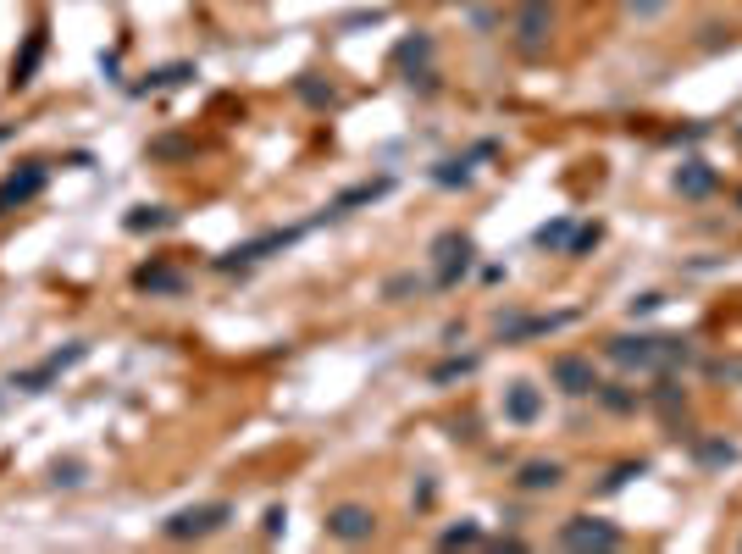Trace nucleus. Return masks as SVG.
<instances>
[{
  "mask_svg": "<svg viewBox=\"0 0 742 554\" xmlns=\"http://www.w3.org/2000/svg\"><path fill=\"white\" fill-rule=\"evenodd\" d=\"M427 61H432V34H410V39H399V50H394V67L416 73V67H427Z\"/></svg>",
  "mask_w": 742,
  "mask_h": 554,
  "instance_id": "nucleus-22",
  "label": "nucleus"
},
{
  "mask_svg": "<svg viewBox=\"0 0 742 554\" xmlns=\"http://www.w3.org/2000/svg\"><path fill=\"white\" fill-rule=\"evenodd\" d=\"M488 156H499V145H493V139H477L466 156H443L438 167H432V183H438V189H466L471 167H477V161H488Z\"/></svg>",
  "mask_w": 742,
  "mask_h": 554,
  "instance_id": "nucleus-11",
  "label": "nucleus"
},
{
  "mask_svg": "<svg viewBox=\"0 0 742 554\" xmlns=\"http://www.w3.org/2000/svg\"><path fill=\"white\" fill-rule=\"evenodd\" d=\"M327 538H338V543H371V538H377V510L355 505V499L333 505V510H327Z\"/></svg>",
  "mask_w": 742,
  "mask_h": 554,
  "instance_id": "nucleus-7",
  "label": "nucleus"
},
{
  "mask_svg": "<svg viewBox=\"0 0 742 554\" xmlns=\"http://www.w3.org/2000/svg\"><path fill=\"white\" fill-rule=\"evenodd\" d=\"M438 543H443V549H471V543H488V538H482L477 521H460V527H443Z\"/></svg>",
  "mask_w": 742,
  "mask_h": 554,
  "instance_id": "nucleus-28",
  "label": "nucleus"
},
{
  "mask_svg": "<svg viewBox=\"0 0 742 554\" xmlns=\"http://www.w3.org/2000/svg\"><path fill=\"white\" fill-rule=\"evenodd\" d=\"M560 482H565L560 460H521V466H515V488H521V494H554Z\"/></svg>",
  "mask_w": 742,
  "mask_h": 554,
  "instance_id": "nucleus-16",
  "label": "nucleus"
},
{
  "mask_svg": "<svg viewBox=\"0 0 742 554\" xmlns=\"http://www.w3.org/2000/svg\"><path fill=\"white\" fill-rule=\"evenodd\" d=\"M133 289L150 294V300H178V294L189 289V277H183L178 266H167V261H144L139 272H133Z\"/></svg>",
  "mask_w": 742,
  "mask_h": 554,
  "instance_id": "nucleus-12",
  "label": "nucleus"
},
{
  "mask_svg": "<svg viewBox=\"0 0 742 554\" xmlns=\"http://www.w3.org/2000/svg\"><path fill=\"white\" fill-rule=\"evenodd\" d=\"M394 189V178H371V183H355V189H344L333 205H327V217H344V211H355V205H371L383 200V194Z\"/></svg>",
  "mask_w": 742,
  "mask_h": 554,
  "instance_id": "nucleus-18",
  "label": "nucleus"
},
{
  "mask_svg": "<svg viewBox=\"0 0 742 554\" xmlns=\"http://www.w3.org/2000/svg\"><path fill=\"white\" fill-rule=\"evenodd\" d=\"M305 233H311V228H272V233H255V239L233 244L228 255H216V272H239V266H255V261H266V255L288 250V244H300Z\"/></svg>",
  "mask_w": 742,
  "mask_h": 554,
  "instance_id": "nucleus-5",
  "label": "nucleus"
},
{
  "mask_svg": "<svg viewBox=\"0 0 742 554\" xmlns=\"http://www.w3.org/2000/svg\"><path fill=\"white\" fill-rule=\"evenodd\" d=\"M693 455H698V466H709V471L737 466V444H726V438H709V433H693Z\"/></svg>",
  "mask_w": 742,
  "mask_h": 554,
  "instance_id": "nucleus-20",
  "label": "nucleus"
},
{
  "mask_svg": "<svg viewBox=\"0 0 742 554\" xmlns=\"http://www.w3.org/2000/svg\"><path fill=\"white\" fill-rule=\"evenodd\" d=\"M477 266V244H471V233L449 228L432 239V289H460V277Z\"/></svg>",
  "mask_w": 742,
  "mask_h": 554,
  "instance_id": "nucleus-3",
  "label": "nucleus"
},
{
  "mask_svg": "<svg viewBox=\"0 0 742 554\" xmlns=\"http://www.w3.org/2000/svg\"><path fill=\"white\" fill-rule=\"evenodd\" d=\"M643 471H648L643 460H637V466H615L610 477H604V494H615V488H626V482H632V477H643Z\"/></svg>",
  "mask_w": 742,
  "mask_h": 554,
  "instance_id": "nucleus-32",
  "label": "nucleus"
},
{
  "mask_svg": "<svg viewBox=\"0 0 742 554\" xmlns=\"http://www.w3.org/2000/svg\"><path fill=\"white\" fill-rule=\"evenodd\" d=\"M737 211H742V189H737Z\"/></svg>",
  "mask_w": 742,
  "mask_h": 554,
  "instance_id": "nucleus-36",
  "label": "nucleus"
},
{
  "mask_svg": "<svg viewBox=\"0 0 742 554\" xmlns=\"http://www.w3.org/2000/svg\"><path fill=\"white\" fill-rule=\"evenodd\" d=\"M659 305H665V294H637V300L626 305V311H632V316H654Z\"/></svg>",
  "mask_w": 742,
  "mask_h": 554,
  "instance_id": "nucleus-33",
  "label": "nucleus"
},
{
  "mask_svg": "<svg viewBox=\"0 0 742 554\" xmlns=\"http://www.w3.org/2000/svg\"><path fill=\"white\" fill-rule=\"evenodd\" d=\"M283 521H288V510L272 505V510H266V521H261V532H266V538H277V532H283Z\"/></svg>",
  "mask_w": 742,
  "mask_h": 554,
  "instance_id": "nucleus-35",
  "label": "nucleus"
},
{
  "mask_svg": "<svg viewBox=\"0 0 742 554\" xmlns=\"http://www.w3.org/2000/svg\"><path fill=\"white\" fill-rule=\"evenodd\" d=\"M233 521V505L228 499H211V505H183V510H172L167 521H161V538H172V543H200V538H211V532H222Z\"/></svg>",
  "mask_w": 742,
  "mask_h": 554,
  "instance_id": "nucleus-2",
  "label": "nucleus"
},
{
  "mask_svg": "<svg viewBox=\"0 0 742 554\" xmlns=\"http://www.w3.org/2000/svg\"><path fill=\"white\" fill-rule=\"evenodd\" d=\"M122 228H128V233H161V228H172V211H167V205H133Z\"/></svg>",
  "mask_w": 742,
  "mask_h": 554,
  "instance_id": "nucleus-23",
  "label": "nucleus"
},
{
  "mask_svg": "<svg viewBox=\"0 0 742 554\" xmlns=\"http://www.w3.org/2000/svg\"><path fill=\"white\" fill-rule=\"evenodd\" d=\"M427 283H421L416 272H399V277H388V289H383V300H405V294H421Z\"/></svg>",
  "mask_w": 742,
  "mask_h": 554,
  "instance_id": "nucleus-30",
  "label": "nucleus"
},
{
  "mask_svg": "<svg viewBox=\"0 0 742 554\" xmlns=\"http://www.w3.org/2000/svg\"><path fill=\"white\" fill-rule=\"evenodd\" d=\"M576 311H560V316H499V344H521V338H538V333H560V327H571Z\"/></svg>",
  "mask_w": 742,
  "mask_h": 554,
  "instance_id": "nucleus-13",
  "label": "nucleus"
},
{
  "mask_svg": "<svg viewBox=\"0 0 742 554\" xmlns=\"http://www.w3.org/2000/svg\"><path fill=\"white\" fill-rule=\"evenodd\" d=\"M643 405H654L659 416H665V422H676V416H682V410H687V388L676 383L671 372H659V383H654V388H648V394H643Z\"/></svg>",
  "mask_w": 742,
  "mask_h": 554,
  "instance_id": "nucleus-17",
  "label": "nucleus"
},
{
  "mask_svg": "<svg viewBox=\"0 0 742 554\" xmlns=\"http://www.w3.org/2000/svg\"><path fill=\"white\" fill-rule=\"evenodd\" d=\"M599 399H604V410H615V416H632L637 410V388H626V383H599Z\"/></svg>",
  "mask_w": 742,
  "mask_h": 554,
  "instance_id": "nucleus-26",
  "label": "nucleus"
},
{
  "mask_svg": "<svg viewBox=\"0 0 742 554\" xmlns=\"http://www.w3.org/2000/svg\"><path fill=\"white\" fill-rule=\"evenodd\" d=\"M39 61H45V28H34V34H28V45H23V56L12 61V89H28V84H34Z\"/></svg>",
  "mask_w": 742,
  "mask_h": 554,
  "instance_id": "nucleus-19",
  "label": "nucleus"
},
{
  "mask_svg": "<svg viewBox=\"0 0 742 554\" xmlns=\"http://www.w3.org/2000/svg\"><path fill=\"white\" fill-rule=\"evenodd\" d=\"M676 194H682V200H709V194H715V183H720V172L709 167L704 156H687L682 167H676Z\"/></svg>",
  "mask_w": 742,
  "mask_h": 554,
  "instance_id": "nucleus-15",
  "label": "nucleus"
},
{
  "mask_svg": "<svg viewBox=\"0 0 742 554\" xmlns=\"http://www.w3.org/2000/svg\"><path fill=\"white\" fill-rule=\"evenodd\" d=\"M45 183H50L45 161H28V167H17L12 178H0V217H12L17 205L39 200V194H45Z\"/></svg>",
  "mask_w": 742,
  "mask_h": 554,
  "instance_id": "nucleus-10",
  "label": "nucleus"
},
{
  "mask_svg": "<svg viewBox=\"0 0 742 554\" xmlns=\"http://www.w3.org/2000/svg\"><path fill=\"white\" fill-rule=\"evenodd\" d=\"M549 383L560 388L565 399L599 394V372H593V361H587V355H554V361H549Z\"/></svg>",
  "mask_w": 742,
  "mask_h": 554,
  "instance_id": "nucleus-8",
  "label": "nucleus"
},
{
  "mask_svg": "<svg viewBox=\"0 0 742 554\" xmlns=\"http://www.w3.org/2000/svg\"><path fill=\"white\" fill-rule=\"evenodd\" d=\"M626 543V532L615 527V521H604V516H571V521H560V549H593V554H604V549H621Z\"/></svg>",
  "mask_w": 742,
  "mask_h": 554,
  "instance_id": "nucleus-6",
  "label": "nucleus"
},
{
  "mask_svg": "<svg viewBox=\"0 0 742 554\" xmlns=\"http://www.w3.org/2000/svg\"><path fill=\"white\" fill-rule=\"evenodd\" d=\"M599 239H604V228H599V222H582V228L571 233V244H565V255H587V250H599Z\"/></svg>",
  "mask_w": 742,
  "mask_h": 554,
  "instance_id": "nucleus-29",
  "label": "nucleus"
},
{
  "mask_svg": "<svg viewBox=\"0 0 742 554\" xmlns=\"http://www.w3.org/2000/svg\"><path fill=\"white\" fill-rule=\"evenodd\" d=\"M621 372H676V366L693 361V338L682 333H621L604 344Z\"/></svg>",
  "mask_w": 742,
  "mask_h": 554,
  "instance_id": "nucleus-1",
  "label": "nucleus"
},
{
  "mask_svg": "<svg viewBox=\"0 0 742 554\" xmlns=\"http://www.w3.org/2000/svg\"><path fill=\"white\" fill-rule=\"evenodd\" d=\"M89 355V344H67V350H56V355H45L39 366H28V372H12V388H23V394H45L50 383H56L67 366H78Z\"/></svg>",
  "mask_w": 742,
  "mask_h": 554,
  "instance_id": "nucleus-9",
  "label": "nucleus"
},
{
  "mask_svg": "<svg viewBox=\"0 0 742 554\" xmlns=\"http://www.w3.org/2000/svg\"><path fill=\"white\" fill-rule=\"evenodd\" d=\"M50 477H56L61 488H78V482H84V460H56V466H50Z\"/></svg>",
  "mask_w": 742,
  "mask_h": 554,
  "instance_id": "nucleus-31",
  "label": "nucleus"
},
{
  "mask_svg": "<svg viewBox=\"0 0 742 554\" xmlns=\"http://www.w3.org/2000/svg\"><path fill=\"white\" fill-rule=\"evenodd\" d=\"M471 372H477V355H449V361H438V366H432V383H455V377H471Z\"/></svg>",
  "mask_w": 742,
  "mask_h": 554,
  "instance_id": "nucleus-27",
  "label": "nucleus"
},
{
  "mask_svg": "<svg viewBox=\"0 0 742 554\" xmlns=\"http://www.w3.org/2000/svg\"><path fill=\"white\" fill-rule=\"evenodd\" d=\"M538 416H543V388H538V383H527V377H521V383L504 388V422L532 427Z\"/></svg>",
  "mask_w": 742,
  "mask_h": 554,
  "instance_id": "nucleus-14",
  "label": "nucleus"
},
{
  "mask_svg": "<svg viewBox=\"0 0 742 554\" xmlns=\"http://www.w3.org/2000/svg\"><path fill=\"white\" fill-rule=\"evenodd\" d=\"M294 95L305 100V106H316V111H327V106H338V89L333 84H322L316 73H305V78H294Z\"/></svg>",
  "mask_w": 742,
  "mask_h": 554,
  "instance_id": "nucleus-24",
  "label": "nucleus"
},
{
  "mask_svg": "<svg viewBox=\"0 0 742 554\" xmlns=\"http://www.w3.org/2000/svg\"><path fill=\"white\" fill-rule=\"evenodd\" d=\"M671 6V0H626V12H637V17H659Z\"/></svg>",
  "mask_w": 742,
  "mask_h": 554,
  "instance_id": "nucleus-34",
  "label": "nucleus"
},
{
  "mask_svg": "<svg viewBox=\"0 0 742 554\" xmlns=\"http://www.w3.org/2000/svg\"><path fill=\"white\" fill-rule=\"evenodd\" d=\"M549 34H554V0H521L510 17V39L521 56H543L549 50Z\"/></svg>",
  "mask_w": 742,
  "mask_h": 554,
  "instance_id": "nucleus-4",
  "label": "nucleus"
},
{
  "mask_svg": "<svg viewBox=\"0 0 742 554\" xmlns=\"http://www.w3.org/2000/svg\"><path fill=\"white\" fill-rule=\"evenodd\" d=\"M571 233H576V222H571V217H554V222H543V228L532 233V244H538V250H560V255H565Z\"/></svg>",
  "mask_w": 742,
  "mask_h": 554,
  "instance_id": "nucleus-25",
  "label": "nucleus"
},
{
  "mask_svg": "<svg viewBox=\"0 0 742 554\" xmlns=\"http://www.w3.org/2000/svg\"><path fill=\"white\" fill-rule=\"evenodd\" d=\"M189 78H194V61H172V67H156V73H144V84H133V95H150V89L189 84Z\"/></svg>",
  "mask_w": 742,
  "mask_h": 554,
  "instance_id": "nucleus-21",
  "label": "nucleus"
}]
</instances>
